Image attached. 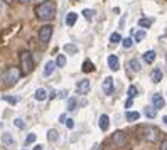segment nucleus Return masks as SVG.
Returning <instances> with one entry per match:
<instances>
[{"instance_id":"obj_15","label":"nucleus","mask_w":167,"mask_h":150,"mask_svg":"<svg viewBox=\"0 0 167 150\" xmlns=\"http://www.w3.org/2000/svg\"><path fill=\"white\" fill-rule=\"evenodd\" d=\"M83 73H93L95 71V66H93V62H91L90 59H86L85 62H83V68H81Z\"/></svg>"},{"instance_id":"obj_27","label":"nucleus","mask_w":167,"mask_h":150,"mask_svg":"<svg viewBox=\"0 0 167 150\" xmlns=\"http://www.w3.org/2000/svg\"><path fill=\"white\" fill-rule=\"evenodd\" d=\"M76 106H78L76 98H69V99H68V110L73 111V110H76Z\"/></svg>"},{"instance_id":"obj_39","label":"nucleus","mask_w":167,"mask_h":150,"mask_svg":"<svg viewBox=\"0 0 167 150\" xmlns=\"http://www.w3.org/2000/svg\"><path fill=\"white\" fill-rule=\"evenodd\" d=\"M59 122H62V123H66V115H61V116H59Z\"/></svg>"},{"instance_id":"obj_1","label":"nucleus","mask_w":167,"mask_h":150,"mask_svg":"<svg viewBox=\"0 0 167 150\" xmlns=\"http://www.w3.org/2000/svg\"><path fill=\"white\" fill-rule=\"evenodd\" d=\"M54 14H56V7L49 0H44L36 7V15L39 20H51L54 19Z\"/></svg>"},{"instance_id":"obj_43","label":"nucleus","mask_w":167,"mask_h":150,"mask_svg":"<svg viewBox=\"0 0 167 150\" xmlns=\"http://www.w3.org/2000/svg\"><path fill=\"white\" fill-rule=\"evenodd\" d=\"M19 2H22V3H26V2H29V0H19Z\"/></svg>"},{"instance_id":"obj_14","label":"nucleus","mask_w":167,"mask_h":150,"mask_svg":"<svg viewBox=\"0 0 167 150\" xmlns=\"http://www.w3.org/2000/svg\"><path fill=\"white\" fill-rule=\"evenodd\" d=\"M34 98L37 99V101H44L46 98H47V91H46L44 88H39L36 91V94H34Z\"/></svg>"},{"instance_id":"obj_6","label":"nucleus","mask_w":167,"mask_h":150,"mask_svg":"<svg viewBox=\"0 0 167 150\" xmlns=\"http://www.w3.org/2000/svg\"><path fill=\"white\" fill-rule=\"evenodd\" d=\"M52 37V26H49V24H46L39 29V41L42 44H47L49 41H51Z\"/></svg>"},{"instance_id":"obj_28","label":"nucleus","mask_w":167,"mask_h":150,"mask_svg":"<svg viewBox=\"0 0 167 150\" xmlns=\"http://www.w3.org/2000/svg\"><path fill=\"white\" fill-rule=\"evenodd\" d=\"M2 140H3V143H5V145H12V143H14V138L10 137V133H3Z\"/></svg>"},{"instance_id":"obj_33","label":"nucleus","mask_w":167,"mask_h":150,"mask_svg":"<svg viewBox=\"0 0 167 150\" xmlns=\"http://www.w3.org/2000/svg\"><path fill=\"white\" fill-rule=\"evenodd\" d=\"M128 98H135L137 96V88L135 86H130V88H128V94H127Z\"/></svg>"},{"instance_id":"obj_16","label":"nucleus","mask_w":167,"mask_h":150,"mask_svg":"<svg viewBox=\"0 0 167 150\" xmlns=\"http://www.w3.org/2000/svg\"><path fill=\"white\" fill-rule=\"evenodd\" d=\"M150 78H152L154 83H160L162 81V71L160 69H154L152 74H150Z\"/></svg>"},{"instance_id":"obj_34","label":"nucleus","mask_w":167,"mask_h":150,"mask_svg":"<svg viewBox=\"0 0 167 150\" xmlns=\"http://www.w3.org/2000/svg\"><path fill=\"white\" fill-rule=\"evenodd\" d=\"M14 125H15L17 128H20V130H22V128L26 127V123H24V120H20V118H15V120H14Z\"/></svg>"},{"instance_id":"obj_37","label":"nucleus","mask_w":167,"mask_h":150,"mask_svg":"<svg viewBox=\"0 0 167 150\" xmlns=\"http://www.w3.org/2000/svg\"><path fill=\"white\" fill-rule=\"evenodd\" d=\"M160 150H167V140H164L160 143Z\"/></svg>"},{"instance_id":"obj_4","label":"nucleus","mask_w":167,"mask_h":150,"mask_svg":"<svg viewBox=\"0 0 167 150\" xmlns=\"http://www.w3.org/2000/svg\"><path fill=\"white\" fill-rule=\"evenodd\" d=\"M22 76V71H20L19 68H14V66H12V68H9L5 71V74H3V80L7 81V85L9 86H14L15 83L19 81V78Z\"/></svg>"},{"instance_id":"obj_44","label":"nucleus","mask_w":167,"mask_h":150,"mask_svg":"<svg viewBox=\"0 0 167 150\" xmlns=\"http://www.w3.org/2000/svg\"><path fill=\"white\" fill-rule=\"evenodd\" d=\"M165 61H167V56H165Z\"/></svg>"},{"instance_id":"obj_36","label":"nucleus","mask_w":167,"mask_h":150,"mask_svg":"<svg viewBox=\"0 0 167 150\" xmlns=\"http://www.w3.org/2000/svg\"><path fill=\"white\" fill-rule=\"evenodd\" d=\"M133 105V98H128L127 101H125V108H130Z\"/></svg>"},{"instance_id":"obj_19","label":"nucleus","mask_w":167,"mask_h":150,"mask_svg":"<svg viewBox=\"0 0 167 150\" xmlns=\"http://www.w3.org/2000/svg\"><path fill=\"white\" fill-rule=\"evenodd\" d=\"M145 115H147V118H155L157 116V108L155 106H147L145 108Z\"/></svg>"},{"instance_id":"obj_13","label":"nucleus","mask_w":167,"mask_h":150,"mask_svg":"<svg viewBox=\"0 0 167 150\" xmlns=\"http://www.w3.org/2000/svg\"><path fill=\"white\" fill-rule=\"evenodd\" d=\"M76 20H78V14H74V12H69V14L66 15V26L73 27L74 24H76Z\"/></svg>"},{"instance_id":"obj_35","label":"nucleus","mask_w":167,"mask_h":150,"mask_svg":"<svg viewBox=\"0 0 167 150\" xmlns=\"http://www.w3.org/2000/svg\"><path fill=\"white\" fill-rule=\"evenodd\" d=\"M66 127H68L69 130H71V128H74V122H73V118H66Z\"/></svg>"},{"instance_id":"obj_18","label":"nucleus","mask_w":167,"mask_h":150,"mask_svg":"<svg viewBox=\"0 0 167 150\" xmlns=\"http://www.w3.org/2000/svg\"><path fill=\"white\" fill-rule=\"evenodd\" d=\"M128 68H130L133 73H139V71H140V62L137 59H130V61H128Z\"/></svg>"},{"instance_id":"obj_42","label":"nucleus","mask_w":167,"mask_h":150,"mask_svg":"<svg viewBox=\"0 0 167 150\" xmlns=\"http://www.w3.org/2000/svg\"><path fill=\"white\" fill-rule=\"evenodd\" d=\"M164 123H165V125H167V115H165V116H164Z\"/></svg>"},{"instance_id":"obj_5","label":"nucleus","mask_w":167,"mask_h":150,"mask_svg":"<svg viewBox=\"0 0 167 150\" xmlns=\"http://www.w3.org/2000/svg\"><path fill=\"white\" fill-rule=\"evenodd\" d=\"M111 140H113V143L118 148H127L128 147V137L125 135L123 132H115L113 137H111Z\"/></svg>"},{"instance_id":"obj_2","label":"nucleus","mask_w":167,"mask_h":150,"mask_svg":"<svg viewBox=\"0 0 167 150\" xmlns=\"http://www.w3.org/2000/svg\"><path fill=\"white\" fill-rule=\"evenodd\" d=\"M20 71L22 74H29L32 69H34V59H32V54L29 51H22L20 52Z\"/></svg>"},{"instance_id":"obj_26","label":"nucleus","mask_w":167,"mask_h":150,"mask_svg":"<svg viewBox=\"0 0 167 150\" xmlns=\"http://www.w3.org/2000/svg\"><path fill=\"white\" fill-rule=\"evenodd\" d=\"M64 51L69 52V54H76V52H78V47H76L74 44H66V46H64Z\"/></svg>"},{"instance_id":"obj_20","label":"nucleus","mask_w":167,"mask_h":150,"mask_svg":"<svg viewBox=\"0 0 167 150\" xmlns=\"http://www.w3.org/2000/svg\"><path fill=\"white\" fill-rule=\"evenodd\" d=\"M125 116H127L128 122H137V120L140 118V113H137V111H127Z\"/></svg>"},{"instance_id":"obj_11","label":"nucleus","mask_w":167,"mask_h":150,"mask_svg":"<svg viewBox=\"0 0 167 150\" xmlns=\"http://www.w3.org/2000/svg\"><path fill=\"white\" fill-rule=\"evenodd\" d=\"M108 66H110L111 71H118V69H120L118 57H116V56H110V57H108Z\"/></svg>"},{"instance_id":"obj_12","label":"nucleus","mask_w":167,"mask_h":150,"mask_svg":"<svg viewBox=\"0 0 167 150\" xmlns=\"http://www.w3.org/2000/svg\"><path fill=\"white\" fill-rule=\"evenodd\" d=\"M56 61H49L47 64H46V68H44V76H51V74L54 73V69H56Z\"/></svg>"},{"instance_id":"obj_40","label":"nucleus","mask_w":167,"mask_h":150,"mask_svg":"<svg viewBox=\"0 0 167 150\" xmlns=\"http://www.w3.org/2000/svg\"><path fill=\"white\" fill-rule=\"evenodd\" d=\"M34 150H42V145H36Z\"/></svg>"},{"instance_id":"obj_22","label":"nucleus","mask_w":167,"mask_h":150,"mask_svg":"<svg viewBox=\"0 0 167 150\" xmlns=\"http://www.w3.org/2000/svg\"><path fill=\"white\" fill-rule=\"evenodd\" d=\"M139 26H140V27H144V29L150 27V26H152V19H147V17L139 19Z\"/></svg>"},{"instance_id":"obj_30","label":"nucleus","mask_w":167,"mask_h":150,"mask_svg":"<svg viewBox=\"0 0 167 150\" xmlns=\"http://www.w3.org/2000/svg\"><path fill=\"white\" fill-rule=\"evenodd\" d=\"M56 64H57V66H59V68H62V66H64V64H66V57H64V56H62V54H59V56H57V57H56Z\"/></svg>"},{"instance_id":"obj_3","label":"nucleus","mask_w":167,"mask_h":150,"mask_svg":"<svg viewBox=\"0 0 167 150\" xmlns=\"http://www.w3.org/2000/svg\"><path fill=\"white\" fill-rule=\"evenodd\" d=\"M139 138L152 143V142L157 140V130L154 127H150V125H142L139 128Z\"/></svg>"},{"instance_id":"obj_23","label":"nucleus","mask_w":167,"mask_h":150,"mask_svg":"<svg viewBox=\"0 0 167 150\" xmlns=\"http://www.w3.org/2000/svg\"><path fill=\"white\" fill-rule=\"evenodd\" d=\"M57 138H59V135H57V132L54 130V128H51V130L47 132V140H49V142H56Z\"/></svg>"},{"instance_id":"obj_8","label":"nucleus","mask_w":167,"mask_h":150,"mask_svg":"<svg viewBox=\"0 0 167 150\" xmlns=\"http://www.w3.org/2000/svg\"><path fill=\"white\" fill-rule=\"evenodd\" d=\"M103 93L113 94V80L111 78H105V81H103Z\"/></svg>"},{"instance_id":"obj_25","label":"nucleus","mask_w":167,"mask_h":150,"mask_svg":"<svg viewBox=\"0 0 167 150\" xmlns=\"http://www.w3.org/2000/svg\"><path fill=\"white\" fill-rule=\"evenodd\" d=\"M145 36H147V32H145L144 29H142V31H137V32H135V42H140V41H144Z\"/></svg>"},{"instance_id":"obj_10","label":"nucleus","mask_w":167,"mask_h":150,"mask_svg":"<svg viewBox=\"0 0 167 150\" xmlns=\"http://www.w3.org/2000/svg\"><path fill=\"white\" fill-rule=\"evenodd\" d=\"M98 125H100V128H101L103 132H106L108 127H110V118H108L106 115H101V116H100V120H98Z\"/></svg>"},{"instance_id":"obj_21","label":"nucleus","mask_w":167,"mask_h":150,"mask_svg":"<svg viewBox=\"0 0 167 150\" xmlns=\"http://www.w3.org/2000/svg\"><path fill=\"white\" fill-rule=\"evenodd\" d=\"M118 42H122V36H120L118 32H113V34L110 36V44L111 46H116Z\"/></svg>"},{"instance_id":"obj_31","label":"nucleus","mask_w":167,"mask_h":150,"mask_svg":"<svg viewBox=\"0 0 167 150\" xmlns=\"http://www.w3.org/2000/svg\"><path fill=\"white\" fill-rule=\"evenodd\" d=\"M93 14H95V12L91 10V9H85V10H83V15H85L86 20H91V19H93Z\"/></svg>"},{"instance_id":"obj_9","label":"nucleus","mask_w":167,"mask_h":150,"mask_svg":"<svg viewBox=\"0 0 167 150\" xmlns=\"http://www.w3.org/2000/svg\"><path fill=\"white\" fill-rule=\"evenodd\" d=\"M152 105L155 106L157 110H160V108H164V105H165V99L162 98L159 93H155V94L152 96Z\"/></svg>"},{"instance_id":"obj_29","label":"nucleus","mask_w":167,"mask_h":150,"mask_svg":"<svg viewBox=\"0 0 167 150\" xmlns=\"http://www.w3.org/2000/svg\"><path fill=\"white\" fill-rule=\"evenodd\" d=\"M36 138H37V135H36V133H29V135L26 137V145H31V143H34V142H36Z\"/></svg>"},{"instance_id":"obj_38","label":"nucleus","mask_w":167,"mask_h":150,"mask_svg":"<svg viewBox=\"0 0 167 150\" xmlns=\"http://www.w3.org/2000/svg\"><path fill=\"white\" fill-rule=\"evenodd\" d=\"M57 94H59V98H66V91H59Z\"/></svg>"},{"instance_id":"obj_24","label":"nucleus","mask_w":167,"mask_h":150,"mask_svg":"<svg viewBox=\"0 0 167 150\" xmlns=\"http://www.w3.org/2000/svg\"><path fill=\"white\" fill-rule=\"evenodd\" d=\"M133 42H135V41L132 39V37H125V39H122V46L125 49H130L132 46H133Z\"/></svg>"},{"instance_id":"obj_7","label":"nucleus","mask_w":167,"mask_h":150,"mask_svg":"<svg viewBox=\"0 0 167 150\" xmlns=\"http://www.w3.org/2000/svg\"><path fill=\"white\" fill-rule=\"evenodd\" d=\"M90 88H91V83L88 80H83V81H79L76 85V90H78L79 94H86L90 91Z\"/></svg>"},{"instance_id":"obj_41","label":"nucleus","mask_w":167,"mask_h":150,"mask_svg":"<svg viewBox=\"0 0 167 150\" xmlns=\"http://www.w3.org/2000/svg\"><path fill=\"white\" fill-rule=\"evenodd\" d=\"M3 2H5V3H12L14 0H3Z\"/></svg>"},{"instance_id":"obj_17","label":"nucleus","mask_w":167,"mask_h":150,"mask_svg":"<svg viewBox=\"0 0 167 150\" xmlns=\"http://www.w3.org/2000/svg\"><path fill=\"white\" fill-rule=\"evenodd\" d=\"M144 61L147 62V64H152V62L155 61V52H154V51H147L144 54Z\"/></svg>"},{"instance_id":"obj_32","label":"nucleus","mask_w":167,"mask_h":150,"mask_svg":"<svg viewBox=\"0 0 167 150\" xmlns=\"http://www.w3.org/2000/svg\"><path fill=\"white\" fill-rule=\"evenodd\" d=\"M2 99H3V101H7V103H10V105H15V103H17V98H15V96H5V94H3Z\"/></svg>"}]
</instances>
